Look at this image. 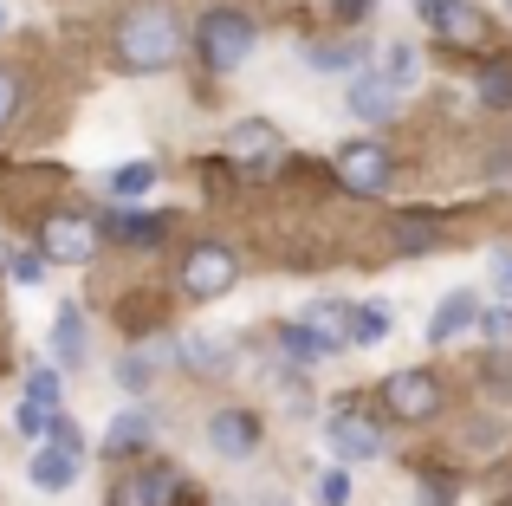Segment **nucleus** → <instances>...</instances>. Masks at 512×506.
Here are the masks:
<instances>
[{
	"label": "nucleus",
	"instance_id": "1",
	"mask_svg": "<svg viewBox=\"0 0 512 506\" xmlns=\"http://www.w3.org/2000/svg\"><path fill=\"white\" fill-rule=\"evenodd\" d=\"M175 59H182V20H175L169 7L143 0V7H130L124 20H117V65H124V72L150 78V72H169Z\"/></svg>",
	"mask_w": 512,
	"mask_h": 506
},
{
	"label": "nucleus",
	"instance_id": "2",
	"mask_svg": "<svg viewBox=\"0 0 512 506\" xmlns=\"http://www.w3.org/2000/svg\"><path fill=\"white\" fill-rule=\"evenodd\" d=\"M253 20L240 7H214V13H201V26H195V52H201V65L208 72H240V65L253 59Z\"/></svg>",
	"mask_w": 512,
	"mask_h": 506
},
{
	"label": "nucleus",
	"instance_id": "3",
	"mask_svg": "<svg viewBox=\"0 0 512 506\" xmlns=\"http://www.w3.org/2000/svg\"><path fill=\"white\" fill-rule=\"evenodd\" d=\"M98 241H104L98 221H91V215H72V208L39 221V253H46V260H59V266H85L91 253H98Z\"/></svg>",
	"mask_w": 512,
	"mask_h": 506
},
{
	"label": "nucleus",
	"instance_id": "4",
	"mask_svg": "<svg viewBox=\"0 0 512 506\" xmlns=\"http://www.w3.org/2000/svg\"><path fill=\"white\" fill-rule=\"evenodd\" d=\"M234 279H240V260L221 241L188 247V260H182V292L188 299H221V292H234Z\"/></svg>",
	"mask_w": 512,
	"mask_h": 506
},
{
	"label": "nucleus",
	"instance_id": "5",
	"mask_svg": "<svg viewBox=\"0 0 512 506\" xmlns=\"http://www.w3.org/2000/svg\"><path fill=\"white\" fill-rule=\"evenodd\" d=\"M383 403H389V416H402V422H435L441 416V383L428 377V370H389Z\"/></svg>",
	"mask_w": 512,
	"mask_h": 506
},
{
	"label": "nucleus",
	"instance_id": "6",
	"mask_svg": "<svg viewBox=\"0 0 512 506\" xmlns=\"http://www.w3.org/2000/svg\"><path fill=\"white\" fill-rule=\"evenodd\" d=\"M389 176H396V156L383 150V143H344L338 156V182L350 195H383Z\"/></svg>",
	"mask_w": 512,
	"mask_h": 506
},
{
	"label": "nucleus",
	"instance_id": "7",
	"mask_svg": "<svg viewBox=\"0 0 512 506\" xmlns=\"http://www.w3.org/2000/svg\"><path fill=\"white\" fill-rule=\"evenodd\" d=\"M325 442H331V455H338V468H357V461L383 455V429H376L370 416H357V409H338V416L325 422Z\"/></svg>",
	"mask_w": 512,
	"mask_h": 506
},
{
	"label": "nucleus",
	"instance_id": "8",
	"mask_svg": "<svg viewBox=\"0 0 512 506\" xmlns=\"http://www.w3.org/2000/svg\"><path fill=\"white\" fill-rule=\"evenodd\" d=\"M260 442H266V429H260V416H253V409H221V416L208 422V448H214L221 461L260 455Z\"/></svg>",
	"mask_w": 512,
	"mask_h": 506
},
{
	"label": "nucleus",
	"instance_id": "9",
	"mask_svg": "<svg viewBox=\"0 0 512 506\" xmlns=\"http://www.w3.org/2000/svg\"><path fill=\"white\" fill-rule=\"evenodd\" d=\"M175 494H182V474L175 468H137V474H124V481H111V506H169Z\"/></svg>",
	"mask_w": 512,
	"mask_h": 506
},
{
	"label": "nucleus",
	"instance_id": "10",
	"mask_svg": "<svg viewBox=\"0 0 512 506\" xmlns=\"http://www.w3.org/2000/svg\"><path fill=\"white\" fill-rule=\"evenodd\" d=\"M227 156H240L253 176H273V169H279V130L260 124V117H247V124L227 130Z\"/></svg>",
	"mask_w": 512,
	"mask_h": 506
},
{
	"label": "nucleus",
	"instance_id": "11",
	"mask_svg": "<svg viewBox=\"0 0 512 506\" xmlns=\"http://www.w3.org/2000/svg\"><path fill=\"white\" fill-rule=\"evenodd\" d=\"M344 111L357 117V124H389V117H396V91L383 85V72H350Z\"/></svg>",
	"mask_w": 512,
	"mask_h": 506
},
{
	"label": "nucleus",
	"instance_id": "12",
	"mask_svg": "<svg viewBox=\"0 0 512 506\" xmlns=\"http://www.w3.org/2000/svg\"><path fill=\"white\" fill-rule=\"evenodd\" d=\"M474 325H480V299L467 286H454L448 299L435 305V318H428V344H454V338H467Z\"/></svg>",
	"mask_w": 512,
	"mask_h": 506
},
{
	"label": "nucleus",
	"instance_id": "13",
	"mask_svg": "<svg viewBox=\"0 0 512 506\" xmlns=\"http://www.w3.org/2000/svg\"><path fill=\"white\" fill-rule=\"evenodd\" d=\"M78 461H85V455H72V448H52V442H46L33 461H26V481H33L39 494H65V487L78 481Z\"/></svg>",
	"mask_w": 512,
	"mask_h": 506
},
{
	"label": "nucleus",
	"instance_id": "14",
	"mask_svg": "<svg viewBox=\"0 0 512 506\" xmlns=\"http://www.w3.org/2000/svg\"><path fill=\"white\" fill-rule=\"evenodd\" d=\"M428 26H435L448 46H480V39H487V13L467 7V0H448L441 13H428Z\"/></svg>",
	"mask_w": 512,
	"mask_h": 506
},
{
	"label": "nucleus",
	"instance_id": "15",
	"mask_svg": "<svg viewBox=\"0 0 512 506\" xmlns=\"http://www.w3.org/2000/svg\"><path fill=\"white\" fill-rule=\"evenodd\" d=\"M150 435H156V416H150V409H124V416L104 429V455L124 461V455H137V448H150Z\"/></svg>",
	"mask_w": 512,
	"mask_h": 506
},
{
	"label": "nucleus",
	"instance_id": "16",
	"mask_svg": "<svg viewBox=\"0 0 512 506\" xmlns=\"http://www.w3.org/2000/svg\"><path fill=\"white\" fill-rule=\"evenodd\" d=\"M52 357H59L65 370H78L91 357V344H85V312L78 305H59V318H52Z\"/></svg>",
	"mask_w": 512,
	"mask_h": 506
},
{
	"label": "nucleus",
	"instance_id": "17",
	"mask_svg": "<svg viewBox=\"0 0 512 506\" xmlns=\"http://www.w3.org/2000/svg\"><path fill=\"white\" fill-rule=\"evenodd\" d=\"M169 357H175V344H163V338L143 344V351H124V357H117V383H124V390H150L156 370H163Z\"/></svg>",
	"mask_w": 512,
	"mask_h": 506
},
{
	"label": "nucleus",
	"instance_id": "18",
	"mask_svg": "<svg viewBox=\"0 0 512 506\" xmlns=\"http://www.w3.org/2000/svg\"><path fill=\"white\" fill-rule=\"evenodd\" d=\"M104 234H111V241H124V247H156V241L169 234V215H143V208H124V215L104 221Z\"/></svg>",
	"mask_w": 512,
	"mask_h": 506
},
{
	"label": "nucleus",
	"instance_id": "19",
	"mask_svg": "<svg viewBox=\"0 0 512 506\" xmlns=\"http://www.w3.org/2000/svg\"><path fill=\"white\" fill-rule=\"evenodd\" d=\"M376 72H383V85L402 98V91H409L415 78H422V52H415L409 39H389V46H383V65H376Z\"/></svg>",
	"mask_w": 512,
	"mask_h": 506
},
{
	"label": "nucleus",
	"instance_id": "20",
	"mask_svg": "<svg viewBox=\"0 0 512 506\" xmlns=\"http://www.w3.org/2000/svg\"><path fill=\"white\" fill-rule=\"evenodd\" d=\"M299 318H305V325H312L318 338L331 344V351H344V344H350V305H338V299H318V305H305Z\"/></svg>",
	"mask_w": 512,
	"mask_h": 506
},
{
	"label": "nucleus",
	"instance_id": "21",
	"mask_svg": "<svg viewBox=\"0 0 512 506\" xmlns=\"http://www.w3.org/2000/svg\"><path fill=\"white\" fill-rule=\"evenodd\" d=\"M474 91H480L487 111H512V59H487L480 78H474Z\"/></svg>",
	"mask_w": 512,
	"mask_h": 506
},
{
	"label": "nucleus",
	"instance_id": "22",
	"mask_svg": "<svg viewBox=\"0 0 512 506\" xmlns=\"http://www.w3.org/2000/svg\"><path fill=\"white\" fill-rule=\"evenodd\" d=\"M435 241H441V221L428 215V208H409V215L396 221V247L402 253H428Z\"/></svg>",
	"mask_w": 512,
	"mask_h": 506
},
{
	"label": "nucleus",
	"instance_id": "23",
	"mask_svg": "<svg viewBox=\"0 0 512 506\" xmlns=\"http://www.w3.org/2000/svg\"><path fill=\"white\" fill-rule=\"evenodd\" d=\"M156 176H163V169H156V163H117L104 189H111L117 202H137V195H150V189H156Z\"/></svg>",
	"mask_w": 512,
	"mask_h": 506
},
{
	"label": "nucleus",
	"instance_id": "24",
	"mask_svg": "<svg viewBox=\"0 0 512 506\" xmlns=\"http://www.w3.org/2000/svg\"><path fill=\"white\" fill-rule=\"evenodd\" d=\"M389 338V305H350V344L376 351Z\"/></svg>",
	"mask_w": 512,
	"mask_h": 506
},
{
	"label": "nucleus",
	"instance_id": "25",
	"mask_svg": "<svg viewBox=\"0 0 512 506\" xmlns=\"http://www.w3.org/2000/svg\"><path fill=\"white\" fill-rule=\"evenodd\" d=\"M279 344H286V357H299V364H318V357H331V344L318 338L305 318H292V325H279Z\"/></svg>",
	"mask_w": 512,
	"mask_h": 506
},
{
	"label": "nucleus",
	"instance_id": "26",
	"mask_svg": "<svg viewBox=\"0 0 512 506\" xmlns=\"http://www.w3.org/2000/svg\"><path fill=\"white\" fill-rule=\"evenodd\" d=\"M227 357H234V351H227L221 338H182V364H188V370H201V377H214Z\"/></svg>",
	"mask_w": 512,
	"mask_h": 506
},
{
	"label": "nucleus",
	"instance_id": "27",
	"mask_svg": "<svg viewBox=\"0 0 512 506\" xmlns=\"http://www.w3.org/2000/svg\"><path fill=\"white\" fill-rule=\"evenodd\" d=\"M299 59L312 65V72H325V78H331V72H350V65L363 59V52H357V46H305Z\"/></svg>",
	"mask_w": 512,
	"mask_h": 506
},
{
	"label": "nucleus",
	"instance_id": "28",
	"mask_svg": "<svg viewBox=\"0 0 512 506\" xmlns=\"http://www.w3.org/2000/svg\"><path fill=\"white\" fill-rule=\"evenodd\" d=\"M13 422H20V435H26V442H46V435H52V422H59V409H39V403H26V396H20V416H13Z\"/></svg>",
	"mask_w": 512,
	"mask_h": 506
},
{
	"label": "nucleus",
	"instance_id": "29",
	"mask_svg": "<svg viewBox=\"0 0 512 506\" xmlns=\"http://www.w3.org/2000/svg\"><path fill=\"white\" fill-rule=\"evenodd\" d=\"M26 403H39V409H59V370H46V364H39L33 377H26Z\"/></svg>",
	"mask_w": 512,
	"mask_h": 506
},
{
	"label": "nucleus",
	"instance_id": "30",
	"mask_svg": "<svg viewBox=\"0 0 512 506\" xmlns=\"http://www.w3.org/2000/svg\"><path fill=\"white\" fill-rule=\"evenodd\" d=\"M454 500H461V487H454V474L428 468V474H422V506H454Z\"/></svg>",
	"mask_w": 512,
	"mask_h": 506
},
{
	"label": "nucleus",
	"instance_id": "31",
	"mask_svg": "<svg viewBox=\"0 0 512 506\" xmlns=\"http://www.w3.org/2000/svg\"><path fill=\"white\" fill-rule=\"evenodd\" d=\"M480 338L500 351V344H512V305H493V312H480Z\"/></svg>",
	"mask_w": 512,
	"mask_h": 506
},
{
	"label": "nucleus",
	"instance_id": "32",
	"mask_svg": "<svg viewBox=\"0 0 512 506\" xmlns=\"http://www.w3.org/2000/svg\"><path fill=\"white\" fill-rule=\"evenodd\" d=\"M350 500V468H325L318 474V506H344Z\"/></svg>",
	"mask_w": 512,
	"mask_h": 506
},
{
	"label": "nucleus",
	"instance_id": "33",
	"mask_svg": "<svg viewBox=\"0 0 512 506\" xmlns=\"http://www.w3.org/2000/svg\"><path fill=\"white\" fill-rule=\"evenodd\" d=\"M7 273L20 279V286H39V279H46V253H7Z\"/></svg>",
	"mask_w": 512,
	"mask_h": 506
},
{
	"label": "nucleus",
	"instance_id": "34",
	"mask_svg": "<svg viewBox=\"0 0 512 506\" xmlns=\"http://www.w3.org/2000/svg\"><path fill=\"white\" fill-rule=\"evenodd\" d=\"M20 98H26L20 72H7V65H0V124H13V111H20Z\"/></svg>",
	"mask_w": 512,
	"mask_h": 506
},
{
	"label": "nucleus",
	"instance_id": "35",
	"mask_svg": "<svg viewBox=\"0 0 512 506\" xmlns=\"http://www.w3.org/2000/svg\"><path fill=\"white\" fill-rule=\"evenodd\" d=\"M487 266H493V286H500V305H512V247H493Z\"/></svg>",
	"mask_w": 512,
	"mask_h": 506
},
{
	"label": "nucleus",
	"instance_id": "36",
	"mask_svg": "<svg viewBox=\"0 0 512 506\" xmlns=\"http://www.w3.org/2000/svg\"><path fill=\"white\" fill-rule=\"evenodd\" d=\"M331 7H338L350 26H357V20H370V0H331Z\"/></svg>",
	"mask_w": 512,
	"mask_h": 506
},
{
	"label": "nucleus",
	"instance_id": "37",
	"mask_svg": "<svg viewBox=\"0 0 512 506\" xmlns=\"http://www.w3.org/2000/svg\"><path fill=\"white\" fill-rule=\"evenodd\" d=\"M169 506H201V500H195V494H188V487H182V494H175Z\"/></svg>",
	"mask_w": 512,
	"mask_h": 506
},
{
	"label": "nucleus",
	"instance_id": "38",
	"mask_svg": "<svg viewBox=\"0 0 512 506\" xmlns=\"http://www.w3.org/2000/svg\"><path fill=\"white\" fill-rule=\"evenodd\" d=\"M0 33H7V7H0Z\"/></svg>",
	"mask_w": 512,
	"mask_h": 506
},
{
	"label": "nucleus",
	"instance_id": "39",
	"mask_svg": "<svg viewBox=\"0 0 512 506\" xmlns=\"http://www.w3.org/2000/svg\"><path fill=\"white\" fill-rule=\"evenodd\" d=\"M260 506H286V500H260Z\"/></svg>",
	"mask_w": 512,
	"mask_h": 506
},
{
	"label": "nucleus",
	"instance_id": "40",
	"mask_svg": "<svg viewBox=\"0 0 512 506\" xmlns=\"http://www.w3.org/2000/svg\"><path fill=\"white\" fill-rule=\"evenodd\" d=\"M506 13H512V0H506Z\"/></svg>",
	"mask_w": 512,
	"mask_h": 506
}]
</instances>
